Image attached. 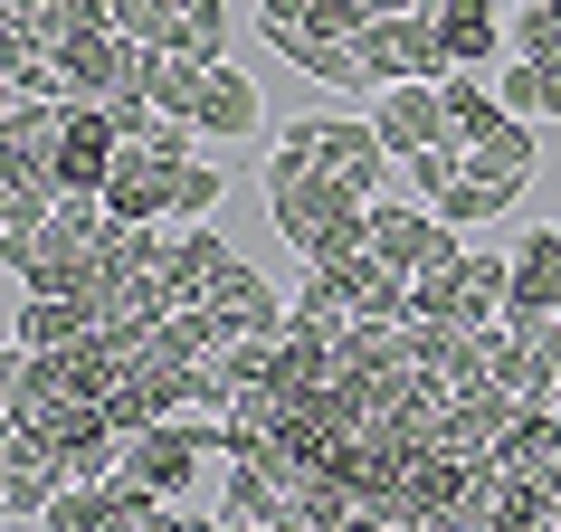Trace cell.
<instances>
[{"label":"cell","instance_id":"obj_1","mask_svg":"<svg viewBox=\"0 0 561 532\" xmlns=\"http://www.w3.org/2000/svg\"><path fill=\"white\" fill-rule=\"evenodd\" d=\"M201 456H229V418L219 409H172V418H152V428L124 438V466L144 475V485H162V495H181Z\"/></svg>","mask_w":561,"mask_h":532},{"label":"cell","instance_id":"obj_4","mask_svg":"<svg viewBox=\"0 0 561 532\" xmlns=\"http://www.w3.org/2000/svg\"><path fill=\"white\" fill-rule=\"evenodd\" d=\"M95 200L115 209V219H172V200H181V162H172V152H152V143H124Z\"/></svg>","mask_w":561,"mask_h":532},{"label":"cell","instance_id":"obj_6","mask_svg":"<svg viewBox=\"0 0 561 532\" xmlns=\"http://www.w3.org/2000/svg\"><path fill=\"white\" fill-rule=\"evenodd\" d=\"M381 143H390V162H419L428 143H447V95H438V77H400V86H381Z\"/></svg>","mask_w":561,"mask_h":532},{"label":"cell","instance_id":"obj_21","mask_svg":"<svg viewBox=\"0 0 561 532\" xmlns=\"http://www.w3.org/2000/svg\"><path fill=\"white\" fill-rule=\"evenodd\" d=\"M219 190H229V172H219V162H181V200H172V219H209V209H219Z\"/></svg>","mask_w":561,"mask_h":532},{"label":"cell","instance_id":"obj_22","mask_svg":"<svg viewBox=\"0 0 561 532\" xmlns=\"http://www.w3.org/2000/svg\"><path fill=\"white\" fill-rule=\"evenodd\" d=\"M105 20H115L124 38H162L172 30V0H105Z\"/></svg>","mask_w":561,"mask_h":532},{"label":"cell","instance_id":"obj_19","mask_svg":"<svg viewBox=\"0 0 561 532\" xmlns=\"http://www.w3.org/2000/svg\"><path fill=\"white\" fill-rule=\"evenodd\" d=\"M504 48H514V58H561V10L552 0L514 10V20H504Z\"/></svg>","mask_w":561,"mask_h":532},{"label":"cell","instance_id":"obj_16","mask_svg":"<svg viewBox=\"0 0 561 532\" xmlns=\"http://www.w3.org/2000/svg\"><path fill=\"white\" fill-rule=\"evenodd\" d=\"M438 95H447V143H457V152H467V143H485V134L504 124V95H495V86H476L467 67H447V77H438Z\"/></svg>","mask_w":561,"mask_h":532},{"label":"cell","instance_id":"obj_10","mask_svg":"<svg viewBox=\"0 0 561 532\" xmlns=\"http://www.w3.org/2000/svg\"><path fill=\"white\" fill-rule=\"evenodd\" d=\"M219 523H238V532H286V523H296V495L276 485V466H248V456H238V466H229V495H219Z\"/></svg>","mask_w":561,"mask_h":532},{"label":"cell","instance_id":"obj_18","mask_svg":"<svg viewBox=\"0 0 561 532\" xmlns=\"http://www.w3.org/2000/svg\"><path fill=\"white\" fill-rule=\"evenodd\" d=\"M428 20H438V38H447V58H457V67L495 58V0H438Z\"/></svg>","mask_w":561,"mask_h":532},{"label":"cell","instance_id":"obj_24","mask_svg":"<svg viewBox=\"0 0 561 532\" xmlns=\"http://www.w3.org/2000/svg\"><path fill=\"white\" fill-rule=\"evenodd\" d=\"M552 532H561V513H552Z\"/></svg>","mask_w":561,"mask_h":532},{"label":"cell","instance_id":"obj_20","mask_svg":"<svg viewBox=\"0 0 561 532\" xmlns=\"http://www.w3.org/2000/svg\"><path fill=\"white\" fill-rule=\"evenodd\" d=\"M371 20H381V0H305V30H314V38H362ZM276 38H286V30H276Z\"/></svg>","mask_w":561,"mask_h":532},{"label":"cell","instance_id":"obj_11","mask_svg":"<svg viewBox=\"0 0 561 532\" xmlns=\"http://www.w3.org/2000/svg\"><path fill=\"white\" fill-rule=\"evenodd\" d=\"M504 314H561V229L514 238V296H504Z\"/></svg>","mask_w":561,"mask_h":532},{"label":"cell","instance_id":"obj_15","mask_svg":"<svg viewBox=\"0 0 561 532\" xmlns=\"http://www.w3.org/2000/svg\"><path fill=\"white\" fill-rule=\"evenodd\" d=\"M152 48H172V58H191V67H219V48H229V10H219V0H172V30L152 38Z\"/></svg>","mask_w":561,"mask_h":532},{"label":"cell","instance_id":"obj_9","mask_svg":"<svg viewBox=\"0 0 561 532\" xmlns=\"http://www.w3.org/2000/svg\"><path fill=\"white\" fill-rule=\"evenodd\" d=\"M524 172H533V124L524 115H504L485 143H467V181H476V190H495L504 209L524 200Z\"/></svg>","mask_w":561,"mask_h":532},{"label":"cell","instance_id":"obj_3","mask_svg":"<svg viewBox=\"0 0 561 532\" xmlns=\"http://www.w3.org/2000/svg\"><path fill=\"white\" fill-rule=\"evenodd\" d=\"M362 58H371L381 86H400V77H447V67H457L428 10H381V20L362 30Z\"/></svg>","mask_w":561,"mask_h":532},{"label":"cell","instance_id":"obj_8","mask_svg":"<svg viewBox=\"0 0 561 532\" xmlns=\"http://www.w3.org/2000/svg\"><path fill=\"white\" fill-rule=\"evenodd\" d=\"M87 333H95V296H30V286H10V343L58 352V343H87Z\"/></svg>","mask_w":561,"mask_h":532},{"label":"cell","instance_id":"obj_2","mask_svg":"<svg viewBox=\"0 0 561 532\" xmlns=\"http://www.w3.org/2000/svg\"><path fill=\"white\" fill-rule=\"evenodd\" d=\"M67 485V456L58 438H38V428H10V447H0V513H10V532H30L48 504H58Z\"/></svg>","mask_w":561,"mask_h":532},{"label":"cell","instance_id":"obj_13","mask_svg":"<svg viewBox=\"0 0 561 532\" xmlns=\"http://www.w3.org/2000/svg\"><path fill=\"white\" fill-rule=\"evenodd\" d=\"M219 266H229L219 229H209V219H172V238H162V286H172V296H201Z\"/></svg>","mask_w":561,"mask_h":532},{"label":"cell","instance_id":"obj_14","mask_svg":"<svg viewBox=\"0 0 561 532\" xmlns=\"http://www.w3.org/2000/svg\"><path fill=\"white\" fill-rule=\"evenodd\" d=\"M191 115H201V134H229L238 143V134H257V86L219 58V67H201V105H191Z\"/></svg>","mask_w":561,"mask_h":532},{"label":"cell","instance_id":"obj_17","mask_svg":"<svg viewBox=\"0 0 561 532\" xmlns=\"http://www.w3.org/2000/svg\"><path fill=\"white\" fill-rule=\"evenodd\" d=\"M495 95H504V115H524V124L561 115V58H504Z\"/></svg>","mask_w":561,"mask_h":532},{"label":"cell","instance_id":"obj_23","mask_svg":"<svg viewBox=\"0 0 561 532\" xmlns=\"http://www.w3.org/2000/svg\"><path fill=\"white\" fill-rule=\"evenodd\" d=\"M381 10H438V0H381Z\"/></svg>","mask_w":561,"mask_h":532},{"label":"cell","instance_id":"obj_7","mask_svg":"<svg viewBox=\"0 0 561 532\" xmlns=\"http://www.w3.org/2000/svg\"><path fill=\"white\" fill-rule=\"evenodd\" d=\"M314 162H324L343 190H381V172H390V143H381V124H362V115H314Z\"/></svg>","mask_w":561,"mask_h":532},{"label":"cell","instance_id":"obj_5","mask_svg":"<svg viewBox=\"0 0 561 532\" xmlns=\"http://www.w3.org/2000/svg\"><path fill=\"white\" fill-rule=\"evenodd\" d=\"M201 304L219 314V324H229V343H248V333H286V314H296V296H276L257 266H238V257L201 286Z\"/></svg>","mask_w":561,"mask_h":532},{"label":"cell","instance_id":"obj_12","mask_svg":"<svg viewBox=\"0 0 561 532\" xmlns=\"http://www.w3.org/2000/svg\"><path fill=\"white\" fill-rule=\"evenodd\" d=\"M266 48H286V58L314 77V86H381L371 77V58H362V38H314V30H286V38H266Z\"/></svg>","mask_w":561,"mask_h":532}]
</instances>
